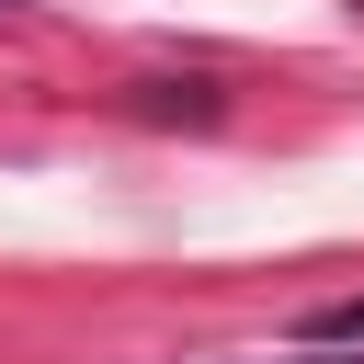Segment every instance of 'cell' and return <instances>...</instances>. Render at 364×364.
<instances>
[{
  "mask_svg": "<svg viewBox=\"0 0 364 364\" xmlns=\"http://www.w3.org/2000/svg\"><path fill=\"white\" fill-rule=\"evenodd\" d=\"M307 341H330V353H364V296H341V307H318V318H307Z\"/></svg>",
  "mask_w": 364,
  "mask_h": 364,
  "instance_id": "cell-1",
  "label": "cell"
},
{
  "mask_svg": "<svg viewBox=\"0 0 364 364\" xmlns=\"http://www.w3.org/2000/svg\"><path fill=\"white\" fill-rule=\"evenodd\" d=\"M0 11H11V0H0Z\"/></svg>",
  "mask_w": 364,
  "mask_h": 364,
  "instance_id": "cell-2",
  "label": "cell"
}]
</instances>
